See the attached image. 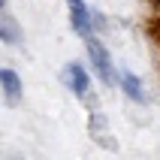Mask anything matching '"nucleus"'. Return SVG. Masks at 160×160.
<instances>
[{"instance_id": "0eeeda50", "label": "nucleus", "mask_w": 160, "mask_h": 160, "mask_svg": "<svg viewBox=\"0 0 160 160\" xmlns=\"http://www.w3.org/2000/svg\"><path fill=\"white\" fill-rule=\"evenodd\" d=\"M121 91H124L130 100H136V103H145V91H142V82L136 79L130 70H121Z\"/></svg>"}, {"instance_id": "20e7f679", "label": "nucleus", "mask_w": 160, "mask_h": 160, "mask_svg": "<svg viewBox=\"0 0 160 160\" xmlns=\"http://www.w3.org/2000/svg\"><path fill=\"white\" fill-rule=\"evenodd\" d=\"M63 82H67V88H70L76 97H85L88 88H91V79H88V72H85L82 63H67V70H63Z\"/></svg>"}, {"instance_id": "6e6552de", "label": "nucleus", "mask_w": 160, "mask_h": 160, "mask_svg": "<svg viewBox=\"0 0 160 160\" xmlns=\"http://www.w3.org/2000/svg\"><path fill=\"white\" fill-rule=\"evenodd\" d=\"M148 30H151V36L157 39V45H160V18H154V21H148Z\"/></svg>"}, {"instance_id": "423d86ee", "label": "nucleus", "mask_w": 160, "mask_h": 160, "mask_svg": "<svg viewBox=\"0 0 160 160\" xmlns=\"http://www.w3.org/2000/svg\"><path fill=\"white\" fill-rule=\"evenodd\" d=\"M0 39L6 45H18L21 42V27H18V21L9 15L6 9L0 12Z\"/></svg>"}, {"instance_id": "7ed1b4c3", "label": "nucleus", "mask_w": 160, "mask_h": 160, "mask_svg": "<svg viewBox=\"0 0 160 160\" xmlns=\"http://www.w3.org/2000/svg\"><path fill=\"white\" fill-rule=\"evenodd\" d=\"M67 6H70V21H72V30L85 39H91V24H94V15L88 12V6L82 3V0H67Z\"/></svg>"}, {"instance_id": "39448f33", "label": "nucleus", "mask_w": 160, "mask_h": 160, "mask_svg": "<svg viewBox=\"0 0 160 160\" xmlns=\"http://www.w3.org/2000/svg\"><path fill=\"white\" fill-rule=\"evenodd\" d=\"M0 85H3V97H6V103H9V106H18V103H21V79H18L9 67L0 70Z\"/></svg>"}, {"instance_id": "f03ea898", "label": "nucleus", "mask_w": 160, "mask_h": 160, "mask_svg": "<svg viewBox=\"0 0 160 160\" xmlns=\"http://www.w3.org/2000/svg\"><path fill=\"white\" fill-rule=\"evenodd\" d=\"M88 133H91V139H94L97 145H103L106 151H115V148H118V142L112 139V130H109V121H106V115H103L100 109L91 112V118H88Z\"/></svg>"}, {"instance_id": "1a4fd4ad", "label": "nucleus", "mask_w": 160, "mask_h": 160, "mask_svg": "<svg viewBox=\"0 0 160 160\" xmlns=\"http://www.w3.org/2000/svg\"><path fill=\"white\" fill-rule=\"evenodd\" d=\"M151 3H154V6H160V0H151Z\"/></svg>"}, {"instance_id": "f257e3e1", "label": "nucleus", "mask_w": 160, "mask_h": 160, "mask_svg": "<svg viewBox=\"0 0 160 160\" xmlns=\"http://www.w3.org/2000/svg\"><path fill=\"white\" fill-rule=\"evenodd\" d=\"M85 45H88V58H91V67L97 70V76L106 82V85H115V67H112V58H109L106 45L100 42L97 36L85 39Z\"/></svg>"}]
</instances>
